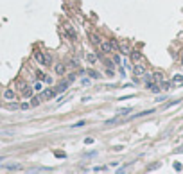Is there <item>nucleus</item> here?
Segmentation results:
<instances>
[{"instance_id": "nucleus-1", "label": "nucleus", "mask_w": 183, "mask_h": 174, "mask_svg": "<svg viewBox=\"0 0 183 174\" xmlns=\"http://www.w3.org/2000/svg\"><path fill=\"white\" fill-rule=\"evenodd\" d=\"M63 34H65V38H66V40H70V41H77V32H76V29H74L72 25H65Z\"/></svg>"}, {"instance_id": "nucleus-2", "label": "nucleus", "mask_w": 183, "mask_h": 174, "mask_svg": "<svg viewBox=\"0 0 183 174\" xmlns=\"http://www.w3.org/2000/svg\"><path fill=\"white\" fill-rule=\"evenodd\" d=\"M56 90L54 88H47V90H43L41 93H40V97H41V101H50V99H54L56 97Z\"/></svg>"}, {"instance_id": "nucleus-3", "label": "nucleus", "mask_w": 183, "mask_h": 174, "mask_svg": "<svg viewBox=\"0 0 183 174\" xmlns=\"http://www.w3.org/2000/svg\"><path fill=\"white\" fill-rule=\"evenodd\" d=\"M101 50H102V54H115V49H113V45H111V41H101Z\"/></svg>"}, {"instance_id": "nucleus-4", "label": "nucleus", "mask_w": 183, "mask_h": 174, "mask_svg": "<svg viewBox=\"0 0 183 174\" xmlns=\"http://www.w3.org/2000/svg\"><path fill=\"white\" fill-rule=\"evenodd\" d=\"M133 72H135V75H136V77H140V75H146L147 68H146V65H144V63H138V65H135V67H133Z\"/></svg>"}, {"instance_id": "nucleus-5", "label": "nucleus", "mask_w": 183, "mask_h": 174, "mask_svg": "<svg viewBox=\"0 0 183 174\" xmlns=\"http://www.w3.org/2000/svg\"><path fill=\"white\" fill-rule=\"evenodd\" d=\"M119 50H120L124 56H128V54L131 52V47H129V43H128V41H122L120 45H119Z\"/></svg>"}, {"instance_id": "nucleus-6", "label": "nucleus", "mask_w": 183, "mask_h": 174, "mask_svg": "<svg viewBox=\"0 0 183 174\" xmlns=\"http://www.w3.org/2000/svg\"><path fill=\"white\" fill-rule=\"evenodd\" d=\"M54 63V59H52V56L49 54V52H43V67H50V65Z\"/></svg>"}, {"instance_id": "nucleus-7", "label": "nucleus", "mask_w": 183, "mask_h": 174, "mask_svg": "<svg viewBox=\"0 0 183 174\" xmlns=\"http://www.w3.org/2000/svg\"><path fill=\"white\" fill-rule=\"evenodd\" d=\"M54 72H56L58 75H63V74L66 72V65H65V63H58L56 67H54Z\"/></svg>"}, {"instance_id": "nucleus-8", "label": "nucleus", "mask_w": 183, "mask_h": 174, "mask_svg": "<svg viewBox=\"0 0 183 174\" xmlns=\"http://www.w3.org/2000/svg\"><path fill=\"white\" fill-rule=\"evenodd\" d=\"M90 41H92V43H94V45H97V47H99L102 40H101V36H99L97 32H90Z\"/></svg>"}, {"instance_id": "nucleus-9", "label": "nucleus", "mask_w": 183, "mask_h": 174, "mask_svg": "<svg viewBox=\"0 0 183 174\" xmlns=\"http://www.w3.org/2000/svg\"><path fill=\"white\" fill-rule=\"evenodd\" d=\"M14 97H16V93H14L13 88H7V90L4 92V99H6V101H14Z\"/></svg>"}, {"instance_id": "nucleus-10", "label": "nucleus", "mask_w": 183, "mask_h": 174, "mask_svg": "<svg viewBox=\"0 0 183 174\" xmlns=\"http://www.w3.org/2000/svg\"><path fill=\"white\" fill-rule=\"evenodd\" d=\"M66 68H77L79 67V63H77V59L76 58H70V59H66Z\"/></svg>"}, {"instance_id": "nucleus-11", "label": "nucleus", "mask_w": 183, "mask_h": 174, "mask_svg": "<svg viewBox=\"0 0 183 174\" xmlns=\"http://www.w3.org/2000/svg\"><path fill=\"white\" fill-rule=\"evenodd\" d=\"M25 88H27V81L25 79H18L16 81V90L22 92V90H25Z\"/></svg>"}, {"instance_id": "nucleus-12", "label": "nucleus", "mask_w": 183, "mask_h": 174, "mask_svg": "<svg viewBox=\"0 0 183 174\" xmlns=\"http://www.w3.org/2000/svg\"><path fill=\"white\" fill-rule=\"evenodd\" d=\"M129 56H131L133 61H140V59H142V52H140V50H131Z\"/></svg>"}, {"instance_id": "nucleus-13", "label": "nucleus", "mask_w": 183, "mask_h": 174, "mask_svg": "<svg viewBox=\"0 0 183 174\" xmlns=\"http://www.w3.org/2000/svg\"><path fill=\"white\" fill-rule=\"evenodd\" d=\"M29 102H31V108H36V106H40V104H41V97H40V95H38V97H34V95H32V97L29 99Z\"/></svg>"}, {"instance_id": "nucleus-14", "label": "nucleus", "mask_w": 183, "mask_h": 174, "mask_svg": "<svg viewBox=\"0 0 183 174\" xmlns=\"http://www.w3.org/2000/svg\"><path fill=\"white\" fill-rule=\"evenodd\" d=\"M86 61H88L90 65H95V63H97V56L92 54V52H88V54H86Z\"/></svg>"}, {"instance_id": "nucleus-15", "label": "nucleus", "mask_w": 183, "mask_h": 174, "mask_svg": "<svg viewBox=\"0 0 183 174\" xmlns=\"http://www.w3.org/2000/svg\"><path fill=\"white\" fill-rule=\"evenodd\" d=\"M153 81L160 84V83L164 81V74H162V72H154V74H153Z\"/></svg>"}, {"instance_id": "nucleus-16", "label": "nucleus", "mask_w": 183, "mask_h": 174, "mask_svg": "<svg viewBox=\"0 0 183 174\" xmlns=\"http://www.w3.org/2000/svg\"><path fill=\"white\" fill-rule=\"evenodd\" d=\"M172 84H174V86H181V84H183V75H179V74L174 75V77H172Z\"/></svg>"}, {"instance_id": "nucleus-17", "label": "nucleus", "mask_w": 183, "mask_h": 174, "mask_svg": "<svg viewBox=\"0 0 183 174\" xmlns=\"http://www.w3.org/2000/svg\"><path fill=\"white\" fill-rule=\"evenodd\" d=\"M22 95H24L25 99H31V97L34 95V93H32V88H29V86H27L25 90H22Z\"/></svg>"}, {"instance_id": "nucleus-18", "label": "nucleus", "mask_w": 183, "mask_h": 174, "mask_svg": "<svg viewBox=\"0 0 183 174\" xmlns=\"http://www.w3.org/2000/svg\"><path fill=\"white\" fill-rule=\"evenodd\" d=\"M66 88H68V83L65 81V83H59V84H58V88H56V92H58V93H61V92H65Z\"/></svg>"}, {"instance_id": "nucleus-19", "label": "nucleus", "mask_w": 183, "mask_h": 174, "mask_svg": "<svg viewBox=\"0 0 183 174\" xmlns=\"http://www.w3.org/2000/svg\"><path fill=\"white\" fill-rule=\"evenodd\" d=\"M34 59H36L40 65H43V52H41V50H36V52H34Z\"/></svg>"}, {"instance_id": "nucleus-20", "label": "nucleus", "mask_w": 183, "mask_h": 174, "mask_svg": "<svg viewBox=\"0 0 183 174\" xmlns=\"http://www.w3.org/2000/svg\"><path fill=\"white\" fill-rule=\"evenodd\" d=\"M84 74H86V75H90V77H94V79H97V77H99V74H97L95 70H86Z\"/></svg>"}, {"instance_id": "nucleus-21", "label": "nucleus", "mask_w": 183, "mask_h": 174, "mask_svg": "<svg viewBox=\"0 0 183 174\" xmlns=\"http://www.w3.org/2000/svg\"><path fill=\"white\" fill-rule=\"evenodd\" d=\"M76 77H77V74H70V75H66V83H68V84L74 83V81H76Z\"/></svg>"}, {"instance_id": "nucleus-22", "label": "nucleus", "mask_w": 183, "mask_h": 174, "mask_svg": "<svg viewBox=\"0 0 183 174\" xmlns=\"http://www.w3.org/2000/svg\"><path fill=\"white\" fill-rule=\"evenodd\" d=\"M7 108H9V110H20V104H18V102H13V101H11V104H9Z\"/></svg>"}, {"instance_id": "nucleus-23", "label": "nucleus", "mask_w": 183, "mask_h": 174, "mask_svg": "<svg viewBox=\"0 0 183 174\" xmlns=\"http://www.w3.org/2000/svg\"><path fill=\"white\" fill-rule=\"evenodd\" d=\"M36 79H38V81H43V79H45V74H43L41 70H38V72H36Z\"/></svg>"}, {"instance_id": "nucleus-24", "label": "nucleus", "mask_w": 183, "mask_h": 174, "mask_svg": "<svg viewBox=\"0 0 183 174\" xmlns=\"http://www.w3.org/2000/svg\"><path fill=\"white\" fill-rule=\"evenodd\" d=\"M31 108V102H22L20 104V110H29Z\"/></svg>"}, {"instance_id": "nucleus-25", "label": "nucleus", "mask_w": 183, "mask_h": 174, "mask_svg": "<svg viewBox=\"0 0 183 174\" xmlns=\"http://www.w3.org/2000/svg\"><path fill=\"white\" fill-rule=\"evenodd\" d=\"M99 56H101V54H99ZM101 58H102V56H101ZM102 59H104V58H102ZM104 63H106V67H108V68H113V61H110V59H104Z\"/></svg>"}, {"instance_id": "nucleus-26", "label": "nucleus", "mask_w": 183, "mask_h": 174, "mask_svg": "<svg viewBox=\"0 0 183 174\" xmlns=\"http://www.w3.org/2000/svg\"><path fill=\"white\" fill-rule=\"evenodd\" d=\"M154 110H147V111H142V113H136L135 117H144V115H149V113H153Z\"/></svg>"}, {"instance_id": "nucleus-27", "label": "nucleus", "mask_w": 183, "mask_h": 174, "mask_svg": "<svg viewBox=\"0 0 183 174\" xmlns=\"http://www.w3.org/2000/svg\"><path fill=\"white\" fill-rule=\"evenodd\" d=\"M43 81H45V83H49V84H52V83H54V79H52L50 75H45V79H43Z\"/></svg>"}, {"instance_id": "nucleus-28", "label": "nucleus", "mask_w": 183, "mask_h": 174, "mask_svg": "<svg viewBox=\"0 0 183 174\" xmlns=\"http://www.w3.org/2000/svg\"><path fill=\"white\" fill-rule=\"evenodd\" d=\"M81 126H84V120H79V122H77V124H74L72 127H81Z\"/></svg>"}, {"instance_id": "nucleus-29", "label": "nucleus", "mask_w": 183, "mask_h": 174, "mask_svg": "<svg viewBox=\"0 0 183 174\" xmlns=\"http://www.w3.org/2000/svg\"><path fill=\"white\" fill-rule=\"evenodd\" d=\"M174 169H176V170H181V163H179V162H176V163H174Z\"/></svg>"}, {"instance_id": "nucleus-30", "label": "nucleus", "mask_w": 183, "mask_h": 174, "mask_svg": "<svg viewBox=\"0 0 183 174\" xmlns=\"http://www.w3.org/2000/svg\"><path fill=\"white\" fill-rule=\"evenodd\" d=\"M106 169H108V167H95L94 170H95V172H101V170H106Z\"/></svg>"}, {"instance_id": "nucleus-31", "label": "nucleus", "mask_w": 183, "mask_h": 174, "mask_svg": "<svg viewBox=\"0 0 183 174\" xmlns=\"http://www.w3.org/2000/svg\"><path fill=\"white\" fill-rule=\"evenodd\" d=\"M106 124H117V117H115V119H110Z\"/></svg>"}, {"instance_id": "nucleus-32", "label": "nucleus", "mask_w": 183, "mask_h": 174, "mask_svg": "<svg viewBox=\"0 0 183 174\" xmlns=\"http://www.w3.org/2000/svg\"><path fill=\"white\" fill-rule=\"evenodd\" d=\"M34 88H36V90L40 92V90H41V83H36V84H34Z\"/></svg>"}, {"instance_id": "nucleus-33", "label": "nucleus", "mask_w": 183, "mask_h": 174, "mask_svg": "<svg viewBox=\"0 0 183 174\" xmlns=\"http://www.w3.org/2000/svg\"><path fill=\"white\" fill-rule=\"evenodd\" d=\"M129 111H131V108H129V110L126 108V110H122V111H120V115H126V113H129Z\"/></svg>"}, {"instance_id": "nucleus-34", "label": "nucleus", "mask_w": 183, "mask_h": 174, "mask_svg": "<svg viewBox=\"0 0 183 174\" xmlns=\"http://www.w3.org/2000/svg\"><path fill=\"white\" fill-rule=\"evenodd\" d=\"M174 153H183V145H181V147H178V149L174 151Z\"/></svg>"}, {"instance_id": "nucleus-35", "label": "nucleus", "mask_w": 183, "mask_h": 174, "mask_svg": "<svg viewBox=\"0 0 183 174\" xmlns=\"http://www.w3.org/2000/svg\"><path fill=\"white\" fill-rule=\"evenodd\" d=\"M181 65H183V56H181Z\"/></svg>"}]
</instances>
